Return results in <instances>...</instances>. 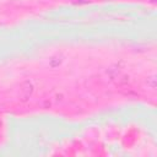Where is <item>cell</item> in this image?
<instances>
[{"label":"cell","instance_id":"6da1fadb","mask_svg":"<svg viewBox=\"0 0 157 157\" xmlns=\"http://www.w3.org/2000/svg\"><path fill=\"white\" fill-rule=\"evenodd\" d=\"M32 92H33V85H32V82L25 81L22 83V86H21V99L22 101H27L31 97Z\"/></svg>","mask_w":157,"mask_h":157},{"label":"cell","instance_id":"3957f363","mask_svg":"<svg viewBox=\"0 0 157 157\" xmlns=\"http://www.w3.org/2000/svg\"><path fill=\"white\" fill-rule=\"evenodd\" d=\"M147 83H148L151 87H156V77H155V76H151L150 78H147Z\"/></svg>","mask_w":157,"mask_h":157},{"label":"cell","instance_id":"7a4b0ae2","mask_svg":"<svg viewBox=\"0 0 157 157\" xmlns=\"http://www.w3.org/2000/svg\"><path fill=\"white\" fill-rule=\"evenodd\" d=\"M61 61H63V55L60 54V55H54V56H52V59H50V65L53 66V67H55V66H59L60 64H61Z\"/></svg>","mask_w":157,"mask_h":157},{"label":"cell","instance_id":"277c9868","mask_svg":"<svg viewBox=\"0 0 157 157\" xmlns=\"http://www.w3.org/2000/svg\"><path fill=\"white\" fill-rule=\"evenodd\" d=\"M75 4H83V2H88V0H72Z\"/></svg>","mask_w":157,"mask_h":157}]
</instances>
